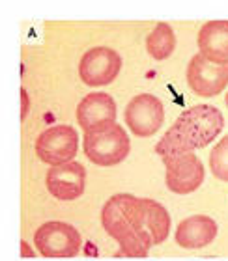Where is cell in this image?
<instances>
[{"instance_id": "cell-19", "label": "cell", "mask_w": 228, "mask_h": 261, "mask_svg": "<svg viewBox=\"0 0 228 261\" xmlns=\"http://www.w3.org/2000/svg\"><path fill=\"white\" fill-rule=\"evenodd\" d=\"M34 256H36V252H34L32 246L28 245L25 239H21V257H25V259H27V257H34Z\"/></svg>"}, {"instance_id": "cell-2", "label": "cell", "mask_w": 228, "mask_h": 261, "mask_svg": "<svg viewBox=\"0 0 228 261\" xmlns=\"http://www.w3.org/2000/svg\"><path fill=\"white\" fill-rule=\"evenodd\" d=\"M82 149L96 166H116L124 163L131 151L129 135L120 123L88 130L82 136Z\"/></svg>"}, {"instance_id": "cell-5", "label": "cell", "mask_w": 228, "mask_h": 261, "mask_svg": "<svg viewBox=\"0 0 228 261\" xmlns=\"http://www.w3.org/2000/svg\"><path fill=\"white\" fill-rule=\"evenodd\" d=\"M79 151V133L71 125H55L39 133L36 138V155L49 166L75 161Z\"/></svg>"}, {"instance_id": "cell-10", "label": "cell", "mask_w": 228, "mask_h": 261, "mask_svg": "<svg viewBox=\"0 0 228 261\" xmlns=\"http://www.w3.org/2000/svg\"><path fill=\"white\" fill-rule=\"evenodd\" d=\"M47 191L53 198L60 201H73L81 198L86 187V170L81 163H71L51 166L45 177Z\"/></svg>"}, {"instance_id": "cell-1", "label": "cell", "mask_w": 228, "mask_h": 261, "mask_svg": "<svg viewBox=\"0 0 228 261\" xmlns=\"http://www.w3.org/2000/svg\"><path fill=\"white\" fill-rule=\"evenodd\" d=\"M224 129L223 112L213 105H195L178 116L163 138L157 142L155 153L163 163L195 153L212 144Z\"/></svg>"}, {"instance_id": "cell-4", "label": "cell", "mask_w": 228, "mask_h": 261, "mask_svg": "<svg viewBox=\"0 0 228 261\" xmlns=\"http://www.w3.org/2000/svg\"><path fill=\"white\" fill-rule=\"evenodd\" d=\"M34 246L43 257H75L81 254L82 239L75 226L62 220H49L36 229Z\"/></svg>"}, {"instance_id": "cell-12", "label": "cell", "mask_w": 228, "mask_h": 261, "mask_svg": "<svg viewBox=\"0 0 228 261\" xmlns=\"http://www.w3.org/2000/svg\"><path fill=\"white\" fill-rule=\"evenodd\" d=\"M217 237V222L208 215H193L184 218L174 231L176 245L185 250L204 248Z\"/></svg>"}, {"instance_id": "cell-6", "label": "cell", "mask_w": 228, "mask_h": 261, "mask_svg": "<svg viewBox=\"0 0 228 261\" xmlns=\"http://www.w3.org/2000/svg\"><path fill=\"white\" fill-rule=\"evenodd\" d=\"M124 120L133 135L148 138L163 127L165 107L161 99L152 93H139L125 107Z\"/></svg>"}, {"instance_id": "cell-8", "label": "cell", "mask_w": 228, "mask_h": 261, "mask_svg": "<svg viewBox=\"0 0 228 261\" xmlns=\"http://www.w3.org/2000/svg\"><path fill=\"white\" fill-rule=\"evenodd\" d=\"M187 86L198 97H215L228 86V65L208 62L196 53L187 64Z\"/></svg>"}, {"instance_id": "cell-20", "label": "cell", "mask_w": 228, "mask_h": 261, "mask_svg": "<svg viewBox=\"0 0 228 261\" xmlns=\"http://www.w3.org/2000/svg\"><path fill=\"white\" fill-rule=\"evenodd\" d=\"M84 254H86V256H98V250H96V248H94V245L92 243H86V246H84Z\"/></svg>"}, {"instance_id": "cell-21", "label": "cell", "mask_w": 228, "mask_h": 261, "mask_svg": "<svg viewBox=\"0 0 228 261\" xmlns=\"http://www.w3.org/2000/svg\"><path fill=\"white\" fill-rule=\"evenodd\" d=\"M224 103H226V107H228V93H226V97H224Z\"/></svg>"}, {"instance_id": "cell-18", "label": "cell", "mask_w": 228, "mask_h": 261, "mask_svg": "<svg viewBox=\"0 0 228 261\" xmlns=\"http://www.w3.org/2000/svg\"><path fill=\"white\" fill-rule=\"evenodd\" d=\"M28 112H30V97H28L27 90H25V88H21V121L27 120Z\"/></svg>"}, {"instance_id": "cell-3", "label": "cell", "mask_w": 228, "mask_h": 261, "mask_svg": "<svg viewBox=\"0 0 228 261\" xmlns=\"http://www.w3.org/2000/svg\"><path fill=\"white\" fill-rule=\"evenodd\" d=\"M101 226L116 241L131 231H142L144 224H142L141 198L127 192L110 196L101 209Z\"/></svg>"}, {"instance_id": "cell-15", "label": "cell", "mask_w": 228, "mask_h": 261, "mask_svg": "<svg viewBox=\"0 0 228 261\" xmlns=\"http://www.w3.org/2000/svg\"><path fill=\"white\" fill-rule=\"evenodd\" d=\"M146 50L153 60H167L176 50V34L169 22H157L155 28L148 34Z\"/></svg>"}, {"instance_id": "cell-7", "label": "cell", "mask_w": 228, "mask_h": 261, "mask_svg": "<svg viewBox=\"0 0 228 261\" xmlns=\"http://www.w3.org/2000/svg\"><path fill=\"white\" fill-rule=\"evenodd\" d=\"M122 69V58L110 47H94L79 62V76L86 86H109Z\"/></svg>"}, {"instance_id": "cell-16", "label": "cell", "mask_w": 228, "mask_h": 261, "mask_svg": "<svg viewBox=\"0 0 228 261\" xmlns=\"http://www.w3.org/2000/svg\"><path fill=\"white\" fill-rule=\"evenodd\" d=\"M120 252L118 256L125 257H146L150 248L153 246V241L148 231H131V233L124 235L118 241Z\"/></svg>"}, {"instance_id": "cell-14", "label": "cell", "mask_w": 228, "mask_h": 261, "mask_svg": "<svg viewBox=\"0 0 228 261\" xmlns=\"http://www.w3.org/2000/svg\"><path fill=\"white\" fill-rule=\"evenodd\" d=\"M142 224L153 241V246L167 241L170 233V215L159 201L150 198H141Z\"/></svg>"}, {"instance_id": "cell-17", "label": "cell", "mask_w": 228, "mask_h": 261, "mask_svg": "<svg viewBox=\"0 0 228 261\" xmlns=\"http://www.w3.org/2000/svg\"><path fill=\"white\" fill-rule=\"evenodd\" d=\"M210 172L217 179L228 183V135L223 136L210 153Z\"/></svg>"}, {"instance_id": "cell-13", "label": "cell", "mask_w": 228, "mask_h": 261, "mask_svg": "<svg viewBox=\"0 0 228 261\" xmlns=\"http://www.w3.org/2000/svg\"><path fill=\"white\" fill-rule=\"evenodd\" d=\"M198 50L208 62L228 65V21H208L198 30Z\"/></svg>"}, {"instance_id": "cell-11", "label": "cell", "mask_w": 228, "mask_h": 261, "mask_svg": "<svg viewBox=\"0 0 228 261\" xmlns=\"http://www.w3.org/2000/svg\"><path fill=\"white\" fill-rule=\"evenodd\" d=\"M118 109L114 99L105 92H92L77 105V121L84 133L116 123Z\"/></svg>"}, {"instance_id": "cell-9", "label": "cell", "mask_w": 228, "mask_h": 261, "mask_svg": "<svg viewBox=\"0 0 228 261\" xmlns=\"http://www.w3.org/2000/svg\"><path fill=\"white\" fill-rule=\"evenodd\" d=\"M165 168H167V174H165L167 189L179 196L195 192L206 177V168L195 153L172 159L169 163H165Z\"/></svg>"}]
</instances>
